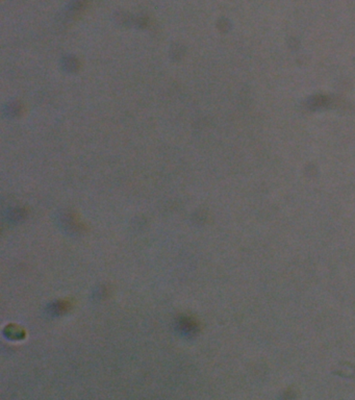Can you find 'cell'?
<instances>
[{"instance_id": "obj_1", "label": "cell", "mask_w": 355, "mask_h": 400, "mask_svg": "<svg viewBox=\"0 0 355 400\" xmlns=\"http://www.w3.org/2000/svg\"><path fill=\"white\" fill-rule=\"evenodd\" d=\"M184 326L187 327V329H190V331H192V329H196L197 325H196L195 320H192L191 318H189V319L184 321Z\"/></svg>"}, {"instance_id": "obj_2", "label": "cell", "mask_w": 355, "mask_h": 400, "mask_svg": "<svg viewBox=\"0 0 355 400\" xmlns=\"http://www.w3.org/2000/svg\"><path fill=\"white\" fill-rule=\"evenodd\" d=\"M69 301H66V300H64V301L58 304V310L60 311V312L61 311H64V312H66V311L69 310Z\"/></svg>"}]
</instances>
